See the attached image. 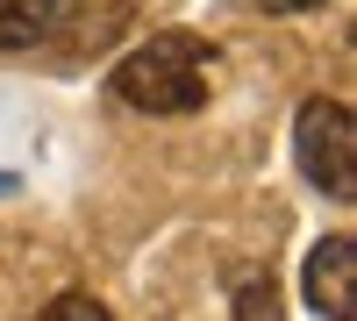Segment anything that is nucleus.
I'll use <instances>...</instances> for the list:
<instances>
[{"mask_svg":"<svg viewBox=\"0 0 357 321\" xmlns=\"http://www.w3.org/2000/svg\"><path fill=\"white\" fill-rule=\"evenodd\" d=\"M215 65H222V50L207 36H193V29H158V36H143L122 65L107 72V86H114V100L136 107V114H193L215 93Z\"/></svg>","mask_w":357,"mask_h":321,"instance_id":"1","label":"nucleus"},{"mask_svg":"<svg viewBox=\"0 0 357 321\" xmlns=\"http://www.w3.org/2000/svg\"><path fill=\"white\" fill-rule=\"evenodd\" d=\"M293 157H301V179L329 200H357V122L350 107L314 93L293 114Z\"/></svg>","mask_w":357,"mask_h":321,"instance_id":"2","label":"nucleus"},{"mask_svg":"<svg viewBox=\"0 0 357 321\" xmlns=\"http://www.w3.org/2000/svg\"><path fill=\"white\" fill-rule=\"evenodd\" d=\"M301 293H307L314 321H357V236H321L307 250Z\"/></svg>","mask_w":357,"mask_h":321,"instance_id":"3","label":"nucleus"},{"mask_svg":"<svg viewBox=\"0 0 357 321\" xmlns=\"http://www.w3.org/2000/svg\"><path fill=\"white\" fill-rule=\"evenodd\" d=\"M86 0H0V50H43L79 22Z\"/></svg>","mask_w":357,"mask_h":321,"instance_id":"4","label":"nucleus"},{"mask_svg":"<svg viewBox=\"0 0 357 321\" xmlns=\"http://www.w3.org/2000/svg\"><path fill=\"white\" fill-rule=\"evenodd\" d=\"M229 321H286L272 272H236V314H229Z\"/></svg>","mask_w":357,"mask_h":321,"instance_id":"5","label":"nucleus"},{"mask_svg":"<svg viewBox=\"0 0 357 321\" xmlns=\"http://www.w3.org/2000/svg\"><path fill=\"white\" fill-rule=\"evenodd\" d=\"M36 321H114L93 293H57V300H43L36 307Z\"/></svg>","mask_w":357,"mask_h":321,"instance_id":"6","label":"nucleus"},{"mask_svg":"<svg viewBox=\"0 0 357 321\" xmlns=\"http://www.w3.org/2000/svg\"><path fill=\"white\" fill-rule=\"evenodd\" d=\"M307 8H321V0H264V15H307Z\"/></svg>","mask_w":357,"mask_h":321,"instance_id":"7","label":"nucleus"}]
</instances>
